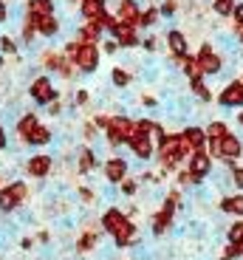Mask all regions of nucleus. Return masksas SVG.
I'll return each instance as SVG.
<instances>
[{"label":"nucleus","instance_id":"nucleus-28","mask_svg":"<svg viewBox=\"0 0 243 260\" xmlns=\"http://www.w3.org/2000/svg\"><path fill=\"white\" fill-rule=\"evenodd\" d=\"M156 17H158V12H156V9H147L145 14H138V23H145V26H150V23H156Z\"/></svg>","mask_w":243,"mask_h":260},{"label":"nucleus","instance_id":"nucleus-33","mask_svg":"<svg viewBox=\"0 0 243 260\" xmlns=\"http://www.w3.org/2000/svg\"><path fill=\"white\" fill-rule=\"evenodd\" d=\"M232 14L237 17V23H243V3H237V6H235V12H232Z\"/></svg>","mask_w":243,"mask_h":260},{"label":"nucleus","instance_id":"nucleus-30","mask_svg":"<svg viewBox=\"0 0 243 260\" xmlns=\"http://www.w3.org/2000/svg\"><path fill=\"white\" fill-rule=\"evenodd\" d=\"M127 79H130V77H127L122 68H116V71H113V82H116V85H127Z\"/></svg>","mask_w":243,"mask_h":260},{"label":"nucleus","instance_id":"nucleus-2","mask_svg":"<svg viewBox=\"0 0 243 260\" xmlns=\"http://www.w3.org/2000/svg\"><path fill=\"white\" fill-rule=\"evenodd\" d=\"M26 195H28V187L23 181L9 184L6 189H0V209H6V212L17 209L20 204H23V198H26Z\"/></svg>","mask_w":243,"mask_h":260},{"label":"nucleus","instance_id":"nucleus-4","mask_svg":"<svg viewBox=\"0 0 243 260\" xmlns=\"http://www.w3.org/2000/svg\"><path fill=\"white\" fill-rule=\"evenodd\" d=\"M240 153H243V144H240V139L237 136H232V133H226L224 139H221V158L226 161V167H235V158H240Z\"/></svg>","mask_w":243,"mask_h":260},{"label":"nucleus","instance_id":"nucleus-11","mask_svg":"<svg viewBox=\"0 0 243 260\" xmlns=\"http://www.w3.org/2000/svg\"><path fill=\"white\" fill-rule=\"evenodd\" d=\"M111 31H113V37H116L122 46H136V43H138L136 34H133V26H127V23H119V20H116Z\"/></svg>","mask_w":243,"mask_h":260},{"label":"nucleus","instance_id":"nucleus-6","mask_svg":"<svg viewBox=\"0 0 243 260\" xmlns=\"http://www.w3.org/2000/svg\"><path fill=\"white\" fill-rule=\"evenodd\" d=\"M218 102L224 108H243V85L240 82H229L224 88V93L218 96Z\"/></svg>","mask_w":243,"mask_h":260},{"label":"nucleus","instance_id":"nucleus-1","mask_svg":"<svg viewBox=\"0 0 243 260\" xmlns=\"http://www.w3.org/2000/svg\"><path fill=\"white\" fill-rule=\"evenodd\" d=\"M133 136H136V124L130 119H125V116L111 119V124H108V139H111V144H125Z\"/></svg>","mask_w":243,"mask_h":260},{"label":"nucleus","instance_id":"nucleus-12","mask_svg":"<svg viewBox=\"0 0 243 260\" xmlns=\"http://www.w3.org/2000/svg\"><path fill=\"white\" fill-rule=\"evenodd\" d=\"M51 164H54L51 156H34L31 161H28V173H31L34 178H43V176H48Z\"/></svg>","mask_w":243,"mask_h":260},{"label":"nucleus","instance_id":"nucleus-27","mask_svg":"<svg viewBox=\"0 0 243 260\" xmlns=\"http://www.w3.org/2000/svg\"><path fill=\"white\" fill-rule=\"evenodd\" d=\"M192 91H195L198 99H204V102H210V99H212V93L206 91V85L201 82V79H195V82H192Z\"/></svg>","mask_w":243,"mask_h":260},{"label":"nucleus","instance_id":"nucleus-32","mask_svg":"<svg viewBox=\"0 0 243 260\" xmlns=\"http://www.w3.org/2000/svg\"><path fill=\"white\" fill-rule=\"evenodd\" d=\"M79 195H82V201H93V192H91V189H85V187L79 189Z\"/></svg>","mask_w":243,"mask_h":260},{"label":"nucleus","instance_id":"nucleus-9","mask_svg":"<svg viewBox=\"0 0 243 260\" xmlns=\"http://www.w3.org/2000/svg\"><path fill=\"white\" fill-rule=\"evenodd\" d=\"M125 221H127V215L122 212V209H116V207H113V209H108V212L102 215V229L113 235V232H116V229L122 226Z\"/></svg>","mask_w":243,"mask_h":260},{"label":"nucleus","instance_id":"nucleus-21","mask_svg":"<svg viewBox=\"0 0 243 260\" xmlns=\"http://www.w3.org/2000/svg\"><path fill=\"white\" fill-rule=\"evenodd\" d=\"M31 14L48 17V14H51V0H31Z\"/></svg>","mask_w":243,"mask_h":260},{"label":"nucleus","instance_id":"nucleus-5","mask_svg":"<svg viewBox=\"0 0 243 260\" xmlns=\"http://www.w3.org/2000/svg\"><path fill=\"white\" fill-rule=\"evenodd\" d=\"M198 68H201V74H221L224 65H221V57L212 51V46L201 48V54H198Z\"/></svg>","mask_w":243,"mask_h":260},{"label":"nucleus","instance_id":"nucleus-36","mask_svg":"<svg viewBox=\"0 0 243 260\" xmlns=\"http://www.w3.org/2000/svg\"><path fill=\"white\" fill-rule=\"evenodd\" d=\"M6 17V6H3V3H0V20Z\"/></svg>","mask_w":243,"mask_h":260},{"label":"nucleus","instance_id":"nucleus-22","mask_svg":"<svg viewBox=\"0 0 243 260\" xmlns=\"http://www.w3.org/2000/svg\"><path fill=\"white\" fill-rule=\"evenodd\" d=\"M96 241H99V238H96V232H85L82 238H79L77 249H79V252H91V249L96 246Z\"/></svg>","mask_w":243,"mask_h":260},{"label":"nucleus","instance_id":"nucleus-13","mask_svg":"<svg viewBox=\"0 0 243 260\" xmlns=\"http://www.w3.org/2000/svg\"><path fill=\"white\" fill-rule=\"evenodd\" d=\"M221 212H226V215H243V192L224 195V201H221Z\"/></svg>","mask_w":243,"mask_h":260},{"label":"nucleus","instance_id":"nucleus-10","mask_svg":"<svg viewBox=\"0 0 243 260\" xmlns=\"http://www.w3.org/2000/svg\"><path fill=\"white\" fill-rule=\"evenodd\" d=\"M96 59H99L96 46H82L77 51V62H79V68H82V71H93V68H96Z\"/></svg>","mask_w":243,"mask_h":260},{"label":"nucleus","instance_id":"nucleus-35","mask_svg":"<svg viewBox=\"0 0 243 260\" xmlns=\"http://www.w3.org/2000/svg\"><path fill=\"white\" fill-rule=\"evenodd\" d=\"M6 147V133H3V127H0V150Z\"/></svg>","mask_w":243,"mask_h":260},{"label":"nucleus","instance_id":"nucleus-38","mask_svg":"<svg viewBox=\"0 0 243 260\" xmlns=\"http://www.w3.org/2000/svg\"><path fill=\"white\" fill-rule=\"evenodd\" d=\"M237 37H240V43H243V34H237Z\"/></svg>","mask_w":243,"mask_h":260},{"label":"nucleus","instance_id":"nucleus-24","mask_svg":"<svg viewBox=\"0 0 243 260\" xmlns=\"http://www.w3.org/2000/svg\"><path fill=\"white\" fill-rule=\"evenodd\" d=\"M93 164H96L93 153H91V150H82V153H79V170H82V173H88V170H91Z\"/></svg>","mask_w":243,"mask_h":260},{"label":"nucleus","instance_id":"nucleus-18","mask_svg":"<svg viewBox=\"0 0 243 260\" xmlns=\"http://www.w3.org/2000/svg\"><path fill=\"white\" fill-rule=\"evenodd\" d=\"M226 241L232 243V246H240L243 243V221H235L226 226Z\"/></svg>","mask_w":243,"mask_h":260},{"label":"nucleus","instance_id":"nucleus-8","mask_svg":"<svg viewBox=\"0 0 243 260\" xmlns=\"http://www.w3.org/2000/svg\"><path fill=\"white\" fill-rule=\"evenodd\" d=\"M127 144L133 147V153H136L142 161H147V158L153 156V142H150V136H142V133H136V136H133Z\"/></svg>","mask_w":243,"mask_h":260},{"label":"nucleus","instance_id":"nucleus-17","mask_svg":"<svg viewBox=\"0 0 243 260\" xmlns=\"http://www.w3.org/2000/svg\"><path fill=\"white\" fill-rule=\"evenodd\" d=\"M102 6H105V0H82V14L88 20H96L102 14Z\"/></svg>","mask_w":243,"mask_h":260},{"label":"nucleus","instance_id":"nucleus-37","mask_svg":"<svg viewBox=\"0 0 243 260\" xmlns=\"http://www.w3.org/2000/svg\"><path fill=\"white\" fill-rule=\"evenodd\" d=\"M237 122H240V127H243V113H240V116H237Z\"/></svg>","mask_w":243,"mask_h":260},{"label":"nucleus","instance_id":"nucleus-14","mask_svg":"<svg viewBox=\"0 0 243 260\" xmlns=\"http://www.w3.org/2000/svg\"><path fill=\"white\" fill-rule=\"evenodd\" d=\"M136 20H138V6L133 3V0L119 3V23H127V26H133Z\"/></svg>","mask_w":243,"mask_h":260},{"label":"nucleus","instance_id":"nucleus-19","mask_svg":"<svg viewBox=\"0 0 243 260\" xmlns=\"http://www.w3.org/2000/svg\"><path fill=\"white\" fill-rule=\"evenodd\" d=\"M26 142L28 144H48V142H51V133H48L46 127H40V124H37V127H34L31 133L26 136Z\"/></svg>","mask_w":243,"mask_h":260},{"label":"nucleus","instance_id":"nucleus-3","mask_svg":"<svg viewBox=\"0 0 243 260\" xmlns=\"http://www.w3.org/2000/svg\"><path fill=\"white\" fill-rule=\"evenodd\" d=\"M210 173H212V156H210V153H206V150L192 153V156H190V176H192V181L201 184Z\"/></svg>","mask_w":243,"mask_h":260},{"label":"nucleus","instance_id":"nucleus-26","mask_svg":"<svg viewBox=\"0 0 243 260\" xmlns=\"http://www.w3.org/2000/svg\"><path fill=\"white\" fill-rule=\"evenodd\" d=\"M34 127H37V119H34V116H26V119H20V136H23V139H26L28 133H31V130H34Z\"/></svg>","mask_w":243,"mask_h":260},{"label":"nucleus","instance_id":"nucleus-16","mask_svg":"<svg viewBox=\"0 0 243 260\" xmlns=\"http://www.w3.org/2000/svg\"><path fill=\"white\" fill-rule=\"evenodd\" d=\"M167 43H170V51L176 54V57H184L187 54V37L181 31H170L167 34Z\"/></svg>","mask_w":243,"mask_h":260},{"label":"nucleus","instance_id":"nucleus-25","mask_svg":"<svg viewBox=\"0 0 243 260\" xmlns=\"http://www.w3.org/2000/svg\"><path fill=\"white\" fill-rule=\"evenodd\" d=\"M184 74H187V77H192V82H195V79H201V68H198V59H184Z\"/></svg>","mask_w":243,"mask_h":260},{"label":"nucleus","instance_id":"nucleus-29","mask_svg":"<svg viewBox=\"0 0 243 260\" xmlns=\"http://www.w3.org/2000/svg\"><path fill=\"white\" fill-rule=\"evenodd\" d=\"M232 184L235 189H243V167H232Z\"/></svg>","mask_w":243,"mask_h":260},{"label":"nucleus","instance_id":"nucleus-15","mask_svg":"<svg viewBox=\"0 0 243 260\" xmlns=\"http://www.w3.org/2000/svg\"><path fill=\"white\" fill-rule=\"evenodd\" d=\"M31 96L37 99V102H51V96H54L51 82H48V79H37V82L31 85Z\"/></svg>","mask_w":243,"mask_h":260},{"label":"nucleus","instance_id":"nucleus-20","mask_svg":"<svg viewBox=\"0 0 243 260\" xmlns=\"http://www.w3.org/2000/svg\"><path fill=\"white\" fill-rule=\"evenodd\" d=\"M229 130H226L224 122H212L210 127H206V142H212V139H224Z\"/></svg>","mask_w":243,"mask_h":260},{"label":"nucleus","instance_id":"nucleus-23","mask_svg":"<svg viewBox=\"0 0 243 260\" xmlns=\"http://www.w3.org/2000/svg\"><path fill=\"white\" fill-rule=\"evenodd\" d=\"M212 9H215L221 17H229V14L235 12V0H215V3H212Z\"/></svg>","mask_w":243,"mask_h":260},{"label":"nucleus","instance_id":"nucleus-31","mask_svg":"<svg viewBox=\"0 0 243 260\" xmlns=\"http://www.w3.org/2000/svg\"><path fill=\"white\" fill-rule=\"evenodd\" d=\"M122 192H125V195H133V192H136V181L125 178V181H122Z\"/></svg>","mask_w":243,"mask_h":260},{"label":"nucleus","instance_id":"nucleus-7","mask_svg":"<svg viewBox=\"0 0 243 260\" xmlns=\"http://www.w3.org/2000/svg\"><path fill=\"white\" fill-rule=\"evenodd\" d=\"M105 178L111 184H122L127 178V161L125 158H111L105 161Z\"/></svg>","mask_w":243,"mask_h":260},{"label":"nucleus","instance_id":"nucleus-34","mask_svg":"<svg viewBox=\"0 0 243 260\" xmlns=\"http://www.w3.org/2000/svg\"><path fill=\"white\" fill-rule=\"evenodd\" d=\"M3 48H6V51H14V43L6 37V40H3Z\"/></svg>","mask_w":243,"mask_h":260}]
</instances>
